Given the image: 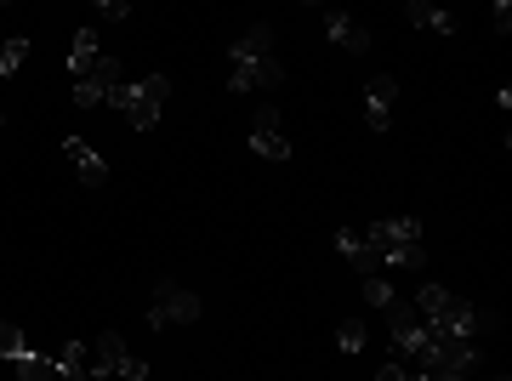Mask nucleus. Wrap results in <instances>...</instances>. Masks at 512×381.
Returning <instances> with one entry per match:
<instances>
[{
  "instance_id": "obj_1",
  "label": "nucleus",
  "mask_w": 512,
  "mask_h": 381,
  "mask_svg": "<svg viewBox=\"0 0 512 381\" xmlns=\"http://www.w3.org/2000/svg\"><path fill=\"white\" fill-rule=\"evenodd\" d=\"M410 308L421 313L427 336H461V342H478L484 330H495V319L484 308H473L467 296H456L450 285H421Z\"/></svg>"
},
{
  "instance_id": "obj_2",
  "label": "nucleus",
  "mask_w": 512,
  "mask_h": 381,
  "mask_svg": "<svg viewBox=\"0 0 512 381\" xmlns=\"http://www.w3.org/2000/svg\"><path fill=\"white\" fill-rule=\"evenodd\" d=\"M285 80V69L274 63V29L268 23H251L245 35L228 46V91H274Z\"/></svg>"
},
{
  "instance_id": "obj_3",
  "label": "nucleus",
  "mask_w": 512,
  "mask_h": 381,
  "mask_svg": "<svg viewBox=\"0 0 512 381\" xmlns=\"http://www.w3.org/2000/svg\"><path fill=\"white\" fill-rule=\"evenodd\" d=\"M205 313V302L194 291H183L177 279H160L154 296H148V330H165V325H194Z\"/></svg>"
},
{
  "instance_id": "obj_4",
  "label": "nucleus",
  "mask_w": 512,
  "mask_h": 381,
  "mask_svg": "<svg viewBox=\"0 0 512 381\" xmlns=\"http://www.w3.org/2000/svg\"><path fill=\"white\" fill-rule=\"evenodd\" d=\"M165 97H171V74H143V80L131 86V97H126V126L154 131V126H160Z\"/></svg>"
},
{
  "instance_id": "obj_5",
  "label": "nucleus",
  "mask_w": 512,
  "mask_h": 381,
  "mask_svg": "<svg viewBox=\"0 0 512 381\" xmlns=\"http://www.w3.org/2000/svg\"><path fill=\"white\" fill-rule=\"evenodd\" d=\"M126 86V69H120V57H97L92 63V74L86 80H74V103L80 109H97V103H114V91Z\"/></svg>"
},
{
  "instance_id": "obj_6",
  "label": "nucleus",
  "mask_w": 512,
  "mask_h": 381,
  "mask_svg": "<svg viewBox=\"0 0 512 381\" xmlns=\"http://www.w3.org/2000/svg\"><path fill=\"white\" fill-rule=\"evenodd\" d=\"M92 376H97V381H103V376L148 381V364H143V359H131V353H126V342H120L114 330H103V336H97V353H92Z\"/></svg>"
},
{
  "instance_id": "obj_7",
  "label": "nucleus",
  "mask_w": 512,
  "mask_h": 381,
  "mask_svg": "<svg viewBox=\"0 0 512 381\" xmlns=\"http://www.w3.org/2000/svg\"><path fill=\"white\" fill-rule=\"evenodd\" d=\"M245 143H251V154H262V160H291V137L279 126V109H256L251 126H245Z\"/></svg>"
},
{
  "instance_id": "obj_8",
  "label": "nucleus",
  "mask_w": 512,
  "mask_h": 381,
  "mask_svg": "<svg viewBox=\"0 0 512 381\" xmlns=\"http://www.w3.org/2000/svg\"><path fill=\"white\" fill-rule=\"evenodd\" d=\"M387 330H393V359H416L421 347H427V325H421V313L410 302L387 308Z\"/></svg>"
},
{
  "instance_id": "obj_9",
  "label": "nucleus",
  "mask_w": 512,
  "mask_h": 381,
  "mask_svg": "<svg viewBox=\"0 0 512 381\" xmlns=\"http://www.w3.org/2000/svg\"><path fill=\"white\" fill-rule=\"evenodd\" d=\"M365 245H370V256L387 251V245H421V217H382V222H370Z\"/></svg>"
},
{
  "instance_id": "obj_10",
  "label": "nucleus",
  "mask_w": 512,
  "mask_h": 381,
  "mask_svg": "<svg viewBox=\"0 0 512 381\" xmlns=\"http://www.w3.org/2000/svg\"><path fill=\"white\" fill-rule=\"evenodd\" d=\"M393 103H399V80H393V74H376L365 86V126L387 131L393 126Z\"/></svg>"
},
{
  "instance_id": "obj_11",
  "label": "nucleus",
  "mask_w": 512,
  "mask_h": 381,
  "mask_svg": "<svg viewBox=\"0 0 512 381\" xmlns=\"http://www.w3.org/2000/svg\"><path fill=\"white\" fill-rule=\"evenodd\" d=\"M325 35H330V46H342V52H365L370 46L365 23L353 18V12H342V6H330L325 12Z\"/></svg>"
},
{
  "instance_id": "obj_12",
  "label": "nucleus",
  "mask_w": 512,
  "mask_h": 381,
  "mask_svg": "<svg viewBox=\"0 0 512 381\" xmlns=\"http://www.w3.org/2000/svg\"><path fill=\"white\" fill-rule=\"evenodd\" d=\"M63 154H69V165L80 171L86 188H103V182H109V165H103V154H92L86 137H63Z\"/></svg>"
},
{
  "instance_id": "obj_13",
  "label": "nucleus",
  "mask_w": 512,
  "mask_h": 381,
  "mask_svg": "<svg viewBox=\"0 0 512 381\" xmlns=\"http://www.w3.org/2000/svg\"><path fill=\"white\" fill-rule=\"evenodd\" d=\"M330 245H336V256H342V262H348V268H359L370 279V273H382L376 268V256H370V245H365V234H359V228H336V239H330Z\"/></svg>"
},
{
  "instance_id": "obj_14",
  "label": "nucleus",
  "mask_w": 512,
  "mask_h": 381,
  "mask_svg": "<svg viewBox=\"0 0 512 381\" xmlns=\"http://www.w3.org/2000/svg\"><path fill=\"white\" fill-rule=\"evenodd\" d=\"M404 18H410V29H427V35H456V18L444 6H433V0H410Z\"/></svg>"
},
{
  "instance_id": "obj_15",
  "label": "nucleus",
  "mask_w": 512,
  "mask_h": 381,
  "mask_svg": "<svg viewBox=\"0 0 512 381\" xmlns=\"http://www.w3.org/2000/svg\"><path fill=\"white\" fill-rule=\"evenodd\" d=\"M57 370H63V381H97L86 342H63V347H57Z\"/></svg>"
},
{
  "instance_id": "obj_16",
  "label": "nucleus",
  "mask_w": 512,
  "mask_h": 381,
  "mask_svg": "<svg viewBox=\"0 0 512 381\" xmlns=\"http://www.w3.org/2000/svg\"><path fill=\"white\" fill-rule=\"evenodd\" d=\"M97 57H103V46H97L92 23H86V29L74 35V52H69V74H74V80H86V74H92V63H97Z\"/></svg>"
},
{
  "instance_id": "obj_17",
  "label": "nucleus",
  "mask_w": 512,
  "mask_h": 381,
  "mask_svg": "<svg viewBox=\"0 0 512 381\" xmlns=\"http://www.w3.org/2000/svg\"><path fill=\"white\" fill-rule=\"evenodd\" d=\"M12 376H18V381H63V370H57V359L23 353V359H12Z\"/></svg>"
},
{
  "instance_id": "obj_18",
  "label": "nucleus",
  "mask_w": 512,
  "mask_h": 381,
  "mask_svg": "<svg viewBox=\"0 0 512 381\" xmlns=\"http://www.w3.org/2000/svg\"><path fill=\"white\" fill-rule=\"evenodd\" d=\"M427 262V245H387L376 251V268H421Z\"/></svg>"
},
{
  "instance_id": "obj_19",
  "label": "nucleus",
  "mask_w": 512,
  "mask_h": 381,
  "mask_svg": "<svg viewBox=\"0 0 512 381\" xmlns=\"http://www.w3.org/2000/svg\"><path fill=\"white\" fill-rule=\"evenodd\" d=\"M23 57H29V35H6L0 40V80H12L23 69Z\"/></svg>"
},
{
  "instance_id": "obj_20",
  "label": "nucleus",
  "mask_w": 512,
  "mask_h": 381,
  "mask_svg": "<svg viewBox=\"0 0 512 381\" xmlns=\"http://www.w3.org/2000/svg\"><path fill=\"white\" fill-rule=\"evenodd\" d=\"M23 353H35V347H29V336H23L18 325H6V319H0V359L12 364V359H23Z\"/></svg>"
},
{
  "instance_id": "obj_21",
  "label": "nucleus",
  "mask_w": 512,
  "mask_h": 381,
  "mask_svg": "<svg viewBox=\"0 0 512 381\" xmlns=\"http://www.w3.org/2000/svg\"><path fill=\"white\" fill-rule=\"evenodd\" d=\"M365 302H370V308H393V302H399V296H393V285H387V279H382V273H370V279H365Z\"/></svg>"
},
{
  "instance_id": "obj_22",
  "label": "nucleus",
  "mask_w": 512,
  "mask_h": 381,
  "mask_svg": "<svg viewBox=\"0 0 512 381\" xmlns=\"http://www.w3.org/2000/svg\"><path fill=\"white\" fill-rule=\"evenodd\" d=\"M365 336H370L365 319H348V325L336 330V347H342V353H359V347H365Z\"/></svg>"
},
{
  "instance_id": "obj_23",
  "label": "nucleus",
  "mask_w": 512,
  "mask_h": 381,
  "mask_svg": "<svg viewBox=\"0 0 512 381\" xmlns=\"http://www.w3.org/2000/svg\"><path fill=\"white\" fill-rule=\"evenodd\" d=\"M92 18H103V23H120V18H131V6H126V0H97V6H92Z\"/></svg>"
},
{
  "instance_id": "obj_24",
  "label": "nucleus",
  "mask_w": 512,
  "mask_h": 381,
  "mask_svg": "<svg viewBox=\"0 0 512 381\" xmlns=\"http://www.w3.org/2000/svg\"><path fill=\"white\" fill-rule=\"evenodd\" d=\"M490 18H495V35H507V29H512V6H507V0H495Z\"/></svg>"
},
{
  "instance_id": "obj_25",
  "label": "nucleus",
  "mask_w": 512,
  "mask_h": 381,
  "mask_svg": "<svg viewBox=\"0 0 512 381\" xmlns=\"http://www.w3.org/2000/svg\"><path fill=\"white\" fill-rule=\"evenodd\" d=\"M376 381H410V370H404V359H387V364H382V376H376Z\"/></svg>"
},
{
  "instance_id": "obj_26",
  "label": "nucleus",
  "mask_w": 512,
  "mask_h": 381,
  "mask_svg": "<svg viewBox=\"0 0 512 381\" xmlns=\"http://www.w3.org/2000/svg\"><path fill=\"white\" fill-rule=\"evenodd\" d=\"M410 381H473V376H450V370H410Z\"/></svg>"
},
{
  "instance_id": "obj_27",
  "label": "nucleus",
  "mask_w": 512,
  "mask_h": 381,
  "mask_svg": "<svg viewBox=\"0 0 512 381\" xmlns=\"http://www.w3.org/2000/svg\"><path fill=\"white\" fill-rule=\"evenodd\" d=\"M490 381H512V376H490Z\"/></svg>"
},
{
  "instance_id": "obj_28",
  "label": "nucleus",
  "mask_w": 512,
  "mask_h": 381,
  "mask_svg": "<svg viewBox=\"0 0 512 381\" xmlns=\"http://www.w3.org/2000/svg\"><path fill=\"white\" fill-rule=\"evenodd\" d=\"M0 126H6V114H0Z\"/></svg>"
}]
</instances>
